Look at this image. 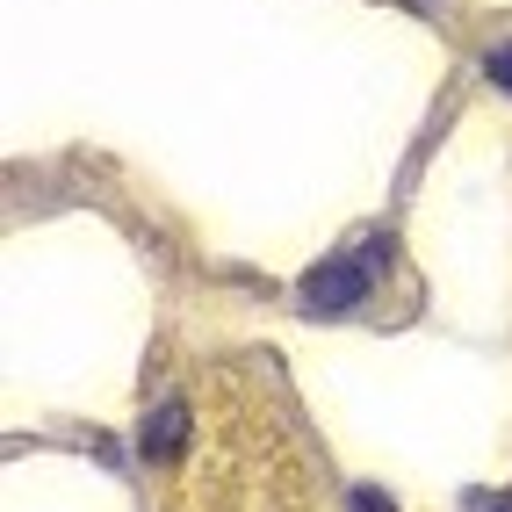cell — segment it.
Returning a JSON list of instances; mask_svg holds the SVG:
<instances>
[{
	"label": "cell",
	"mask_w": 512,
	"mask_h": 512,
	"mask_svg": "<svg viewBox=\"0 0 512 512\" xmlns=\"http://www.w3.org/2000/svg\"><path fill=\"white\" fill-rule=\"evenodd\" d=\"M347 512H397V498L375 491V484H354V491H347Z\"/></svg>",
	"instance_id": "obj_3"
},
{
	"label": "cell",
	"mask_w": 512,
	"mask_h": 512,
	"mask_svg": "<svg viewBox=\"0 0 512 512\" xmlns=\"http://www.w3.org/2000/svg\"><path fill=\"white\" fill-rule=\"evenodd\" d=\"M181 440H188V412H181V397L152 404V412H145V433H138V448H145L152 462H166V455H181Z\"/></svg>",
	"instance_id": "obj_2"
},
{
	"label": "cell",
	"mask_w": 512,
	"mask_h": 512,
	"mask_svg": "<svg viewBox=\"0 0 512 512\" xmlns=\"http://www.w3.org/2000/svg\"><path fill=\"white\" fill-rule=\"evenodd\" d=\"M375 267H383V238L361 253V260H325V267H311L303 275V311H354V303L375 289Z\"/></svg>",
	"instance_id": "obj_1"
},
{
	"label": "cell",
	"mask_w": 512,
	"mask_h": 512,
	"mask_svg": "<svg viewBox=\"0 0 512 512\" xmlns=\"http://www.w3.org/2000/svg\"><path fill=\"white\" fill-rule=\"evenodd\" d=\"M484 73H491V87H505V94H512V44L484 51Z\"/></svg>",
	"instance_id": "obj_4"
}]
</instances>
